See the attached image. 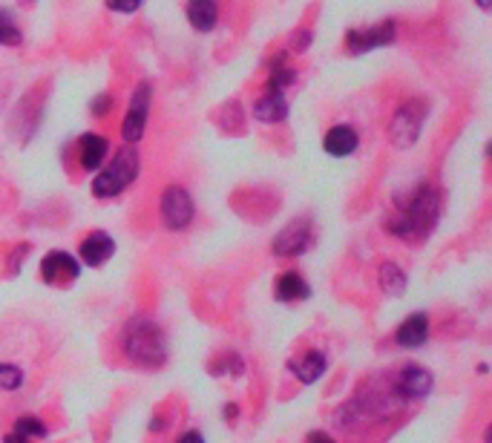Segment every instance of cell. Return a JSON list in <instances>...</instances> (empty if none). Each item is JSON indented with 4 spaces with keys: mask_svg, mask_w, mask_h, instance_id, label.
Masks as SVG:
<instances>
[{
    "mask_svg": "<svg viewBox=\"0 0 492 443\" xmlns=\"http://www.w3.org/2000/svg\"><path fill=\"white\" fill-rule=\"evenodd\" d=\"M139 170H142V159L135 153V147H121L107 167L96 170L98 176L93 179V193L98 199H112V196H119L130 188L135 176H139Z\"/></svg>",
    "mask_w": 492,
    "mask_h": 443,
    "instance_id": "3",
    "label": "cell"
},
{
    "mask_svg": "<svg viewBox=\"0 0 492 443\" xmlns=\"http://www.w3.org/2000/svg\"><path fill=\"white\" fill-rule=\"evenodd\" d=\"M475 6H478L480 12H489V9H492V0H475Z\"/></svg>",
    "mask_w": 492,
    "mask_h": 443,
    "instance_id": "30",
    "label": "cell"
},
{
    "mask_svg": "<svg viewBox=\"0 0 492 443\" xmlns=\"http://www.w3.org/2000/svg\"><path fill=\"white\" fill-rule=\"evenodd\" d=\"M188 23L196 32H211L219 23V4L216 0H190L188 4Z\"/></svg>",
    "mask_w": 492,
    "mask_h": 443,
    "instance_id": "16",
    "label": "cell"
},
{
    "mask_svg": "<svg viewBox=\"0 0 492 443\" xmlns=\"http://www.w3.org/2000/svg\"><path fill=\"white\" fill-rule=\"evenodd\" d=\"M432 375L427 369H420V366H409L400 371V377L395 383V389L400 394V400H420V398H427V394L432 392Z\"/></svg>",
    "mask_w": 492,
    "mask_h": 443,
    "instance_id": "10",
    "label": "cell"
},
{
    "mask_svg": "<svg viewBox=\"0 0 492 443\" xmlns=\"http://www.w3.org/2000/svg\"><path fill=\"white\" fill-rule=\"evenodd\" d=\"M395 41H397V23L395 20H383V23H377V27L346 32L349 55H365L372 50H383V46H392Z\"/></svg>",
    "mask_w": 492,
    "mask_h": 443,
    "instance_id": "7",
    "label": "cell"
},
{
    "mask_svg": "<svg viewBox=\"0 0 492 443\" xmlns=\"http://www.w3.org/2000/svg\"><path fill=\"white\" fill-rule=\"evenodd\" d=\"M78 253H81L84 265L98 268V265H104L112 253H116V239H112L110 233H104V230H93V233H89V237L81 242V248H78Z\"/></svg>",
    "mask_w": 492,
    "mask_h": 443,
    "instance_id": "14",
    "label": "cell"
},
{
    "mask_svg": "<svg viewBox=\"0 0 492 443\" xmlns=\"http://www.w3.org/2000/svg\"><path fill=\"white\" fill-rule=\"evenodd\" d=\"M176 443H204V438H202L199 432H185Z\"/></svg>",
    "mask_w": 492,
    "mask_h": 443,
    "instance_id": "27",
    "label": "cell"
},
{
    "mask_svg": "<svg viewBox=\"0 0 492 443\" xmlns=\"http://www.w3.org/2000/svg\"><path fill=\"white\" fill-rule=\"evenodd\" d=\"M288 369L294 371V377L300 380V383H317L319 377L326 375L328 363H326V354L323 352H308L303 357L291 360Z\"/></svg>",
    "mask_w": 492,
    "mask_h": 443,
    "instance_id": "17",
    "label": "cell"
},
{
    "mask_svg": "<svg viewBox=\"0 0 492 443\" xmlns=\"http://www.w3.org/2000/svg\"><path fill=\"white\" fill-rule=\"evenodd\" d=\"M158 214H162L167 230H185L193 222V216H196V205H193L190 193L185 188L170 184L162 193V202H158Z\"/></svg>",
    "mask_w": 492,
    "mask_h": 443,
    "instance_id": "6",
    "label": "cell"
},
{
    "mask_svg": "<svg viewBox=\"0 0 492 443\" xmlns=\"http://www.w3.org/2000/svg\"><path fill=\"white\" fill-rule=\"evenodd\" d=\"M311 43H314L311 29H296V32H291V38H288V52H305Z\"/></svg>",
    "mask_w": 492,
    "mask_h": 443,
    "instance_id": "25",
    "label": "cell"
},
{
    "mask_svg": "<svg viewBox=\"0 0 492 443\" xmlns=\"http://www.w3.org/2000/svg\"><path fill=\"white\" fill-rule=\"evenodd\" d=\"M24 386V371L18 366L0 363V392H15Z\"/></svg>",
    "mask_w": 492,
    "mask_h": 443,
    "instance_id": "23",
    "label": "cell"
},
{
    "mask_svg": "<svg viewBox=\"0 0 492 443\" xmlns=\"http://www.w3.org/2000/svg\"><path fill=\"white\" fill-rule=\"evenodd\" d=\"M311 219L305 216H296L294 222H288L277 237H273V253L277 256H300L308 251V245H311Z\"/></svg>",
    "mask_w": 492,
    "mask_h": 443,
    "instance_id": "8",
    "label": "cell"
},
{
    "mask_svg": "<svg viewBox=\"0 0 492 443\" xmlns=\"http://www.w3.org/2000/svg\"><path fill=\"white\" fill-rule=\"evenodd\" d=\"M24 43V32L15 23V18L6 9H0V46H20Z\"/></svg>",
    "mask_w": 492,
    "mask_h": 443,
    "instance_id": "21",
    "label": "cell"
},
{
    "mask_svg": "<svg viewBox=\"0 0 492 443\" xmlns=\"http://www.w3.org/2000/svg\"><path fill=\"white\" fill-rule=\"evenodd\" d=\"M41 276L50 285H70L73 279L81 276V265L66 251H50L41 260Z\"/></svg>",
    "mask_w": 492,
    "mask_h": 443,
    "instance_id": "9",
    "label": "cell"
},
{
    "mask_svg": "<svg viewBox=\"0 0 492 443\" xmlns=\"http://www.w3.org/2000/svg\"><path fill=\"white\" fill-rule=\"evenodd\" d=\"M296 81V69L288 64V50L277 52L268 61V89H288Z\"/></svg>",
    "mask_w": 492,
    "mask_h": 443,
    "instance_id": "18",
    "label": "cell"
},
{
    "mask_svg": "<svg viewBox=\"0 0 492 443\" xmlns=\"http://www.w3.org/2000/svg\"><path fill=\"white\" fill-rule=\"evenodd\" d=\"M4 443H29L24 435H18V432H9L6 438H4Z\"/></svg>",
    "mask_w": 492,
    "mask_h": 443,
    "instance_id": "29",
    "label": "cell"
},
{
    "mask_svg": "<svg viewBox=\"0 0 492 443\" xmlns=\"http://www.w3.org/2000/svg\"><path fill=\"white\" fill-rule=\"evenodd\" d=\"M150 104H153V84H150V81H142V84L133 89L127 115H124V121H121V138H124V142H127L130 147L139 144L142 138H144V133H147V119H150Z\"/></svg>",
    "mask_w": 492,
    "mask_h": 443,
    "instance_id": "5",
    "label": "cell"
},
{
    "mask_svg": "<svg viewBox=\"0 0 492 443\" xmlns=\"http://www.w3.org/2000/svg\"><path fill=\"white\" fill-rule=\"evenodd\" d=\"M441 216V196L429 184L409 196V202L400 207V214L386 219V230L397 239H427L429 233L438 225Z\"/></svg>",
    "mask_w": 492,
    "mask_h": 443,
    "instance_id": "1",
    "label": "cell"
},
{
    "mask_svg": "<svg viewBox=\"0 0 492 443\" xmlns=\"http://www.w3.org/2000/svg\"><path fill=\"white\" fill-rule=\"evenodd\" d=\"M110 12H119V15H133V12L142 9V0H104Z\"/></svg>",
    "mask_w": 492,
    "mask_h": 443,
    "instance_id": "26",
    "label": "cell"
},
{
    "mask_svg": "<svg viewBox=\"0 0 492 443\" xmlns=\"http://www.w3.org/2000/svg\"><path fill=\"white\" fill-rule=\"evenodd\" d=\"M12 432L24 435L27 440H32V438H47V426H43V421H38V417L24 415V417H18V421H15Z\"/></svg>",
    "mask_w": 492,
    "mask_h": 443,
    "instance_id": "22",
    "label": "cell"
},
{
    "mask_svg": "<svg viewBox=\"0 0 492 443\" xmlns=\"http://www.w3.org/2000/svg\"><path fill=\"white\" fill-rule=\"evenodd\" d=\"M360 147V133L351 124H334L323 136V150L334 159H346Z\"/></svg>",
    "mask_w": 492,
    "mask_h": 443,
    "instance_id": "11",
    "label": "cell"
},
{
    "mask_svg": "<svg viewBox=\"0 0 492 443\" xmlns=\"http://www.w3.org/2000/svg\"><path fill=\"white\" fill-rule=\"evenodd\" d=\"M429 115V104L420 98H411L406 104H400L395 110L392 121H388V142H392L397 150H409L418 144L423 121Z\"/></svg>",
    "mask_w": 492,
    "mask_h": 443,
    "instance_id": "4",
    "label": "cell"
},
{
    "mask_svg": "<svg viewBox=\"0 0 492 443\" xmlns=\"http://www.w3.org/2000/svg\"><path fill=\"white\" fill-rule=\"evenodd\" d=\"M308 443H337V440H331V435H326V432H314L311 438H308Z\"/></svg>",
    "mask_w": 492,
    "mask_h": 443,
    "instance_id": "28",
    "label": "cell"
},
{
    "mask_svg": "<svg viewBox=\"0 0 492 443\" xmlns=\"http://www.w3.org/2000/svg\"><path fill=\"white\" fill-rule=\"evenodd\" d=\"M395 340H397V346H404V348H420L423 343L429 340V317L427 314H420V311L411 314V317L395 331Z\"/></svg>",
    "mask_w": 492,
    "mask_h": 443,
    "instance_id": "15",
    "label": "cell"
},
{
    "mask_svg": "<svg viewBox=\"0 0 492 443\" xmlns=\"http://www.w3.org/2000/svg\"><path fill=\"white\" fill-rule=\"evenodd\" d=\"M107 153H110L107 136H101V133H84L81 138H78V161H81L84 170H89V173L101 170Z\"/></svg>",
    "mask_w": 492,
    "mask_h": 443,
    "instance_id": "12",
    "label": "cell"
},
{
    "mask_svg": "<svg viewBox=\"0 0 492 443\" xmlns=\"http://www.w3.org/2000/svg\"><path fill=\"white\" fill-rule=\"evenodd\" d=\"M112 107H116V98H112L110 92H101V96H96L93 101H89V113H93L96 119H104V115H110Z\"/></svg>",
    "mask_w": 492,
    "mask_h": 443,
    "instance_id": "24",
    "label": "cell"
},
{
    "mask_svg": "<svg viewBox=\"0 0 492 443\" xmlns=\"http://www.w3.org/2000/svg\"><path fill=\"white\" fill-rule=\"evenodd\" d=\"M254 119L262 124H280L288 119V98L282 89H268L254 101Z\"/></svg>",
    "mask_w": 492,
    "mask_h": 443,
    "instance_id": "13",
    "label": "cell"
},
{
    "mask_svg": "<svg viewBox=\"0 0 492 443\" xmlns=\"http://www.w3.org/2000/svg\"><path fill=\"white\" fill-rule=\"evenodd\" d=\"M308 294H311V288H308V283L300 276V274H282L277 279V285H273V297H277L280 302H296V299H305Z\"/></svg>",
    "mask_w": 492,
    "mask_h": 443,
    "instance_id": "19",
    "label": "cell"
},
{
    "mask_svg": "<svg viewBox=\"0 0 492 443\" xmlns=\"http://www.w3.org/2000/svg\"><path fill=\"white\" fill-rule=\"evenodd\" d=\"M381 285H383L386 294H392V297L404 294L406 291V274L400 271L395 262H383L381 265Z\"/></svg>",
    "mask_w": 492,
    "mask_h": 443,
    "instance_id": "20",
    "label": "cell"
},
{
    "mask_svg": "<svg viewBox=\"0 0 492 443\" xmlns=\"http://www.w3.org/2000/svg\"><path fill=\"white\" fill-rule=\"evenodd\" d=\"M124 352L139 366H162L167 357L162 329L150 317H133L124 329Z\"/></svg>",
    "mask_w": 492,
    "mask_h": 443,
    "instance_id": "2",
    "label": "cell"
}]
</instances>
